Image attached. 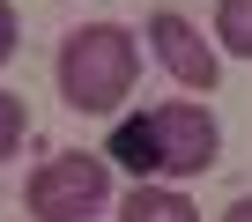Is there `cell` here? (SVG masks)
Instances as JSON below:
<instances>
[{"instance_id": "cell-2", "label": "cell", "mask_w": 252, "mask_h": 222, "mask_svg": "<svg viewBox=\"0 0 252 222\" xmlns=\"http://www.w3.org/2000/svg\"><path fill=\"white\" fill-rule=\"evenodd\" d=\"M30 215L37 222H82L111 200V156H82V148H60L30 170Z\"/></svg>"}, {"instance_id": "cell-4", "label": "cell", "mask_w": 252, "mask_h": 222, "mask_svg": "<svg viewBox=\"0 0 252 222\" xmlns=\"http://www.w3.org/2000/svg\"><path fill=\"white\" fill-rule=\"evenodd\" d=\"M149 45H156V59H163V74L171 82H186V89H215V74H222V59H215V45L178 15V8H156L149 15Z\"/></svg>"}, {"instance_id": "cell-9", "label": "cell", "mask_w": 252, "mask_h": 222, "mask_svg": "<svg viewBox=\"0 0 252 222\" xmlns=\"http://www.w3.org/2000/svg\"><path fill=\"white\" fill-rule=\"evenodd\" d=\"M15 37H23V30H15V8H8V0H0V67L15 59Z\"/></svg>"}, {"instance_id": "cell-1", "label": "cell", "mask_w": 252, "mask_h": 222, "mask_svg": "<svg viewBox=\"0 0 252 222\" xmlns=\"http://www.w3.org/2000/svg\"><path fill=\"white\" fill-rule=\"evenodd\" d=\"M134 74H141V45H134L126 23H82V30H67V45H60V96L74 111H89V119L119 111L126 96H134Z\"/></svg>"}, {"instance_id": "cell-5", "label": "cell", "mask_w": 252, "mask_h": 222, "mask_svg": "<svg viewBox=\"0 0 252 222\" xmlns=\"http://www.w3.org/2000/svg\"><path fill=\"white\" fill-rule=\"evenodd\" d=\"M119 170H134V185H149V178H163V148H156V119L141 111V119H119L111 126V148H104Z\"/></svg>"}, {"instance_id": "cell-8", "label": "cell", "mask_w": 252, "mask_h": 222, "mask_svg": "<svg viewBox=\"0 0 252 222\" xmlns=\"http://www.w3.org/2000/svg\"><path fill=\"white\" fill-rule=\"evenodd\" d=\"M23 134H30V104H23L15 89H0V163L23 148Z\"/></svg>"}, {"instance_id": "cell-3", "label": "cell", "mask_w": 252, "mask_h": 222, "mask_svg": "<svg viewBox=\"0 0 252 222\" xmlns=\"http://www.w3.org/2000/svg\"><path fill=\"white\" fill-rule=\"evenodd\" d=\"M149 119H156L163 178H200V170H215V156H222V126H215L208 104H156Z\"/></svg>"}, {"instance_id": "cell-10", "label": "cell", "mask_w": 252, "mask_h": 222, "mask_svg": "<svg viewBox=\"0 0 252 222\" xmlns=\"http://www.w3.org/2000/svg\"><path fill=\"white\" fill-rule=\"evenodd\" d=\"M222 222H252V193H245V200H230V207H222Z\"/></svg>"}, {"instance_id": "cell-7", "label": "cell", "mask_w": 252, "mask_h": 222, "mask_svg": "<svg viewBox=\"0 0 252 222\" xmlns=\"http://www.w3.org/2000/svg\"><path fill=\"white\" fill-rule=\"evenodd\" d=\"M215 37H222V52L252 59V0H215Z\"/></svg>"}, {"instance_id": "cell-6", "label": "cell", "mask_w": 252, "mask_h": 222, "mask_svg": "<svg viewBox=\"0 0 252 222\" xmlns=\"http://www.w3.org/2000/svg\"><path fill=\"white\" fill-rule=\"evenodd\" d=\"M119 222H200V215H193V200L171 193V185H134V193L119 200Z\"/></svg>"}]
</instances>
